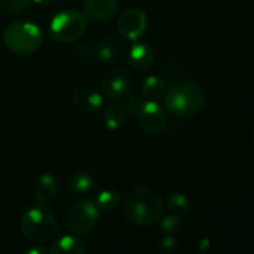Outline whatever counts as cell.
Wrapping results in <instances>:
<instances>
[{"mask_svg": "<svg viewBox=\"0 0 254 254\" xmlns=\"http://www.w3.org/2000/svg\"><path fill=\"white\" fill-rule=\"evenodd\" d=\"M131 88L130 74L122 67H113L102 78V91L111 99H123Z\"/></svg>", "mask_w": 254, "mask_h": 254, "instance_id": "cell-8", "label": "cell"}, {"mask_svg": "<svg viewBox=\"0 0 254 254\" xmlns=\"http://www.w3.org/2000/svg\"><path fill=\"white\" fill-rule=\"evenodd\" d=\"M2 37L7 49L21 56L34 54L44 41V34L39 25L26 20L10 22L5 27Z\"/></svg>", "mask_w": 254, "mask_h": 254, "instance_id": "cell-3", "label": "cell"}, {"mask_svg": "<svg viewBox=\"0 0 254 254\" xmlns=\"http://www.w3.org/2000/svg\"><path fill=\"white\" fill-rule=\"evenodd\" d=\"M117 27L122 36L131 41H136L146 31L148 16L144 10L139 7H130L119 16Z\"/></svg>", "mask_w": 254, "mask_h": 254, "instance_id": "cell-9", "label": "cell"}, {"mask_svg": "<svg viewBox=\"0 0 254 254\" xmlns=\"http://www.w3.org/2000/svg\"><path fill=\"white\" fill-rule=\"evenodd\" d=\"M127 54V46L121 39L116 36H107L101 40L96 49L97 59L104 64H116L121 61Z\"/></svg>", "mask_w": 254, "mask_h": 254, "instance_id": "cell-11", "label": "cell"}, {"mask_svg": "<svg viewBox=\"0 0 254 254\" xmlns=\"http://www.w3.org/2000/svg\"><path fill=\"white\" fill-rule=\"evenodd\" d=\"M118 9V0H84L83 10L87 17L94 21L109 20Z\"/></svg>", "mask_w": 254, "mask_h": 254, "instance_id": "cell-12", "label": "cell"}, {"mask_svg": "<svg viewBox=\"0 0 254 254\" xmlns=\"http://www.w3.org/2000/svg\"><path fill=\"white\" fill-rule=\"evenodd\" d=\"M25 254H49L44 247H32L27 250Z\"/></svg>", "mask_w": 254, "mask_h": 254, "instance_id": "cell-26", "label": "cell"}, {"mask_svg": "<svg viewBox=\"0 0 254 254\" xmlns=\"http://www.w3.org/2000/svg\"><path fill=\"white\" fill-rule=\"evenodd\" d=\"M93 188V178L88 174H77L71 181V190L77 193H86Z\"/></svg>", "mask_w": 254, "mask_h": 254, "instance_id": "cell-20", "label": "cell"}, {"mask_svg": "<svg viewBox=\"0 0 254 254\" xmlns=\"http://www.w3.org/2000/svg\"><path fill=\"white\" fill-rule=\"evenodd\" d=\"M121 203V196L113 190H103L98 193L96 200V206L98 207V210L104 211V212H112L117 207H119Z\"/></svg>", "mask_w": 254, "mask_h": 254, "instance_id": "cell-18", "label": "cell"}, {"mask_svg": "<svg viewBox=\"0 0 254 254\" xmlns=\"http://www.w3.org/2000/svg\"><path fill=\"white\" fill-rule=\"evenodd\" d=\"M4 1H5V0H0V9H1L2 5H4Z\"/></svg>", "mask_w": 254, "mask_h": 254, "instance_id": "cell-28", "label": "cell"}, {"mask_svg": "<svg viewBox=\"0 0 254 254\" xmlns=\"http://www.w3.org/2000/svg\"><path fill=\"white\" fill-rule=\"evenodd\" d=\"M200 254H215L211 250V243L208 240H203L200 245Z\"/></svg>", "mask_w": 254, "mask_h": 254, "instance_id": "cell-25", "label": "cell"}, {"mask_svg": "<svg viewBox=\"0 0 254 254\" xmlns=\"http://www.w3.org/2000/svg\"><path fill=\"white\" fill-rule=\"evenodd\" d=\"M20 227L22 235L34 242H45L51 240L59 230L54 213L42 205L27 208L21 217Z\"/></svg>", "mask_w": 254, "mask_h": 254, "instance_id": "cell-4", "label": "cell"}, {"mask_svg": "<svg viewBox=\"0 0 254 254\" xmlns=\"http://www.w3.org/2000/svg\"><path fill=\"white\" fill-rule=\"evenodd\" d=\"M143 97L146 101H159L166 93V84L160 77L149 76L143 82Z\"/></svg>", "mask_w": 254, "mask_h": 254, "instance_id": "cell-17", "label": "cell"}, {"mask_svg": "<svg viewBox=\"0 0 254 254\" xmlns=\"http://www.w3.org/2000/svg\"><path fill=\"white\" fill-rule=\"evenodd\" d=\"M5 9L9 14H22L29 10L32 5V0H5Z\"/></svg>", "mask_w": 254, "mask_h": 254, "instance_id": "cell-21", "label": "cell"}, {"mask_svg": "<svg viewBox=\"0 0 254 254\" xmlns=\"http://www.w3.org/2000/svg\"><path fill=\"white\" fill-rule=\"evenodd\" d=\"M32 2L40 5V6H50L54 2V0H32Z\"/></svg>", "mask_w": 254, "mask_h": 254, "instance_id": "cell-27", "label": "cell"}, {"mask_svg": "<svg viewBox=\"0 0 254 254\" xmlns=\"http://www.w3.org/2000/svg\"><path fill=\"white\" fill-rule=\"evenodd\" d=\"M181 216L175 215V213H169L163 218L160 223V228L165 233H173L180 227Z\"/></svg>", "mask_w": 254, "mask_h": 254, "instance_id": "cell-22", "label": "cell"}, {"mask_svg": "<svg viewBox=\"0 0 254 254\" xmlns=\"http://www.w3.org/2000/svg\"><path fill=\"white\" fill-rule=\"evenodd\" d=\"M155 60V54L150 45L136 42L128 52V62L136 71H146L150 68Z\"/></svg>", "mask_w": 254, "mask_h": 254, "instance_id": "cell-13", "label": "cell"}, {"mask_svg": "<svg viewBox=\"0 0 254 254\" xmlns=\"http://www.w3.org/2000/svg\"><path fill=\"white\" fill-rule=\"evenodd\" d=\"M59 191V181L51 173H45L39 176L35 185V197L40 203H47L54 200Z\"/></svg>", "mask_w": 254, "mask_h": 254, "instance_id": "cell-14", "label": "cell"}, {"mask_svg": "<svg viewBox=\"0 0 254 254\" xmlns=\"http://www.w3.org/2000/svg\"><path fill=\"white\" fill-rule=\"evenodd\" d=\"M127 107L122 103H112L104 111V126L111 130H117L127 121Z\"/></svg>", "mask_w": 254, "mask_h": 254, "instance_id": "cell-16", "label": "cell"}, {"mask_svg": "<svg viewBox=\"0 0 254 254\" xmlns=\"http://www.w3.org/2000/svg\"><path fill=\"white\" fill-rule=\"evenodd\" d=\"M72 101L78 109L88 113H97L103 106V97L89 86H79L72 93Z\"/></svg>", "mask_w": 254, "mask_h": 254, "instance_id": "cell-10", "label": "cell"}, {"mask_svg": "<svg viewBox=\"0 0 254 254\" xmlns=\"http://www.w3.org/2000/svg\"><path fill=\"white\" fill-rule=\"evenodd\" d=\"M166 109L175 117L186 118L197 113L206 102V92L193 82L174 84L165 93Z\"/></svg>", "mask_w": 254, "mask_h": 254, "instance_id": "cell-2", "label": "cell"}, {"mask_svg": "<svg viewBox=\"0 0 254 254\" xmlns=\"http://www.w3.org/2000/svg\"><path fill=\"white\" fill-rule=\"evenodd\" d=\"M87 27V16L79 10H62L50 22L49 35L52 40L62 44L77 41L84 34Z\"/></svg>", "mask_w": 254, "mask_h": 254, "instance_id": "cell-5", "label": "cell"}, {"mask_svg": "<svg viewBox=\"0 0 254 254\" xmlns=\"http://www.w3.org/2000/svg\"><path fill=\"white\" fill-rule=\"evenodd\" d=\"M83 242L74 236H64L51 246L50 254H83Z\"/></svg>", "mask_w": 254, "mask_h": 254, "instance_id": "cell-15", "label": "cell"}, {"mask_svg": "<svg viewBox=\"0 0 254 254\" xmlns=\"http://www.w3.org/2000/svg\"><path fill=\"white\" fill-rule=\"evenodd\" d=\"M253 139H254V131H253Z\"/></svg>", "mask_w": 254, "mask_h": 254, "instance_id": "cell-29", "label": "cell"}, {"mask_svg": "<svg viewBox=\"0 0 254 254\" xmlns=\"http://www.w3.org/2000/svg\"><path fill=\"white\" fill-rule=\"evenodd\" d=\"M136 118L141 130L149 135L161 133L168 124L166 109L158 101H146Z\"/></svg>", "mask_w": 254, "mask_h": 254, "instance_id": "cell-7", "label": "cell"}, {"mask_svg": "<svg viewBox=\"0 0 254 254\" xmlns=\"http://www.w3.org/2000/svg\"><path fill=\"white\" fill-rule=\"evenodd\" d=\"M122 211L127 221L133 225L148 226L163 215L164 200L151 186H134L122 201Z\"/></svg>", "mask_w": 254, "mask_h": 254, "instance_id": "cell-1", "label": "cell"}, {"mask_svg": "<svg viewBox=\"0 0 254 254\" xmlns=\"http://www.w3.org/2000/svg\"><path fill=\"white\" fill-rule=\"evenodd\" d=\"M166 206L171 211V213L183 216L190 208V201H189V198L184 193L175 192L166 197Z\"/></svg>", "mask_w": 254, "mask_h": 254, "instance_id": "cell-19", "label": "cell"}, {"mask_svg": "<svg viewBox=\"0 0 254 254\" xmlns=\"http://www.w3.org/2000/svg\"><path fill=\"white\" fill-rule=\"evenodd\" d=\"M146 102L145 98H140V97L131 96L128 98V102H127V111L131 114V116L136 117L140 112V109L143 108L144 103Z\"/></svg>", "mask_w": 254, "mask_h": 254, "instance_id": "cell-23", "label": "cell"}, {"mask_svg": "<svg viewBox=\"0 0 254 254\" xmlns=\"http://www.w3.org/2000/svg\"><path fill=\"white\" fill-rule=\"evenodd\" d=\"M175 238L171 237V236H166V237H164L163 241H161V247H163L164 250H171V248L175 247Z\"/></svg>", "mask_w": 254, "mask_h": 254, "instance_id": "cell-24", "label": "cell"}, {"mask_svg": "<svg viewBox=\"0 0 254 254\" xmlns=\"http://www.w3.org/2000/svg\"><path fill=\"white\" fill-rule=\"evenodd\" d=\"M99 218V210L96 203L89 200L74 202L68 211V226L78 236H87L94 230Z\"/></svg>", "mask_w": 254, "mask_h": 254, "instance_id": "cell-6", "label": "cell"}]
</instances>
